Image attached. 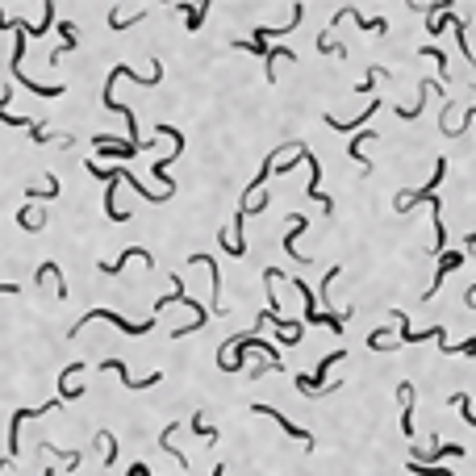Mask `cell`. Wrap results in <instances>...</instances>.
Masks as SVG:
<instances>
[{"instance_id": "cell-21", "label": "cell", "mask_w": 476, "mask_h": 476, "mask_svg": "<svg viewBox=\"0 0 476 476\" xmlns=\"http://www.w3.org/2000/svg\"><path fill=\"white\" fill-rule=\"evenodd\" d=\"M355 17H359V13H355ZM359 30H372V34H384V30H388V21H384V17H359Z\"/></svg>"}, {"instance_id": "cell-29", "label": "cell", "mask_w": 476, "mask_h": 476, "mask_svg": "<svg viewBox=\"0 0 476 476\" xmlns=\"http://www.w3.org/2000/svg\"><path fill=\"white\" fill-rule=\"evenodd\" d=\"M213 476H226V464H213Z\"/></svg>"}, {"instance_id": "cell-6", "label": "cell", "mask_w": 476, "mask_h": 476, "mask_svg": "<svg viewBox=\"0 0 476 476\" xmlns=\"http://www.w3.org/2000/svg\"><path fill=\"white\" fill-rule=\"evenodd\" d=\"M251 410H255V414H263V418H272V422H280V430H285V434H292L297 443H305V447H314V434H309V430H305V427H297V422H288V418H285V414H280V410H272V405H251Z\"/></svg>"}, {"instance_id": "cell-30", "label": "cell", "mask_w": 476, "mask_h": 476, "mask_svg": "<svg viewBox=\"0 0 476 476\" xmlns=\"http://www.w3.org/2000/svg\"><path fill=\"white\" fill-rule=\"evenodd\" d=\"M464 242H468V246H476V230H472V234H468V238H464Z\"/></svg>"}, {"instance_id": "cell-31", "label": "cell", "mask_w": 476, "mask_h": 476, "mask_svg": "<svg viewBox=\"0 0 476 476\" xmlns=\"http://www.w3.org/2000/svg\"><path fill=\"white\" fill-rule=\"evenodd\" d=\"M143 476H150V472H143Z\"/></svg>"}, {"instance_id": "cell-28", "label": "cell", "mask_w": 476, "mask_h": 476, "mask_svg": "<svg viewBox=\"0 0 476 476\" xmlns=\"http://www.w3.org/2000/svg\"><path fill=\"white\" fill-rule=\"evenodd\" d=\"M0 292H25L21 285H0Z\"/></svg>"}, {"instance_id": "cell-24", "label": "cell", "mask_w": 476, "mask_h": 476, "mask_svg": "<svg viewBox=\"0 0 476 476\" xmlns=\"http://www.w3.org/2000/svg\"><path fill=\"white\" fill-rule=\"evenodd\" d=\"M422 54H430V59L439 63V71H443V80H447V54H443V50H439V47H427V50H422Z\"/></svg>"}, {"instance_id": "cell-9", "label": "cell", "mask_w": 476, "mask_h": 476, "mask_svg": "<svg viewBox=\"0 0 476 476\" xmlns=\"http://www.w3.org/2000/svg\"><path fill=\"white\" fill-rule=\"evenodd\" d=\"M288 222H292V230H288V234H285V251H288V255H292V259H301V263H309V255H301V251H297V238H301V234H305V230H309V218H305V213H292Z\"/></svg>"}, {"instance_id": "cell-16", "label": "cell", "mask_w": 476, "mask_h": 476, "mask_svg": "<svg viewBox=\"0 0 476 476\" xmlns=\"http://www.w3.org/2000/svg\"><path fill=\"white\" fill-rule=\"evenodd\" d=\"M318 50H322V54H334V59H347V47H343V42H334L326 30L318 34Z\"/></svg>"}, {"instance_id": "cell-2", "label": "cell", "mask_w": 476, "mask_h": 476, "mask_svg": "<svg viewBox=\"0 0 476 476\" xmlns=\"http://www.w3.org/2000/svg\"><path fill=\"white\" fill-rule=\"evenodd\" d=\"M292 288L301 292V301H305V322H314V326H326V331L343 334V326H347V309L338 314V309H331V314H318V288H309L305 280H292Z\"/></svg>"}, {"instance_id": "cell-25", "label": "cell", "mask_w": 476, "mask_h": 476, "mask_svg": "<svg viewBox=\"0 0 476 476\" xmlns=\"http://www.w3.org/2000/svg\"><path fill=\"white\" fill-rule=\"evenodd\" d=\"M8 113V88H0V117Z\"/></svg>"}, {"instance_id": "cell-23", "label": "cell", "mask_w": 476, "mask_h": 476, "mask_svg": "<svg viewBox=\"0 0 476 476\" xmlns=\"http://www.w3.org/2000/svg\"><path fill=\"white\" fill-rule=\"evenodd\" d=\"M192 430H196V434H201L205 443H213V439H218V430L209 427V422H201V418H192Z\"/></svg>"}, {"instance_id": "cell-18", "label": "cell", "mask_w": 476, "mask_h": 476, "mask_svg": "<svg viewBox=\"0 0 476 476\" xmlns=\"http://www.w3.org/2000/svg\"><path fill=\"white\" fill-rule=\"evenodd\" d=\"M451 405H456V410L464 414V422L476 430V414H472V401H468V393H456V397H451Z\"/></svg>"}, {"instance_id": "cell-1", "label": "cell", "mask_w": 476, "mask_h": 476, "mask_svg": "<svg viewBox=\"0 0 476 476\" xmlns=\"http://www.w3.org/2000/svg\"><path fill=\"white\" fill-rule=\"evenodd\" d=\"M13 30H17V50H13V80H17V84H25V93L47 96V100H54V96H63V93H67L63 84H34V80L25 76V34H30V30H25V21H17Z\"/></svg>"}, {"instance_id": "cell-15", "label": "cell", "mask_w": 476, "mask_h": 476, "mask_svg": "<svg viewBox=\"0 0 476 476\" xmlns=\"http://www.w3.org/2000/svg\"><path fill=\"white\" fill-rule=\"evenodd\" d=\"M372 138H376V130H364L359 138H351V146H347V155H351V159L359 163V172H368V163H364V155H359V146H364V143H372Z\"/></svg>"}, {"instance_id": "cell-11", "label": "cell", "mask_w": 476, "mask_h": 476, "mask_svg": "<svg viewBox=\"0 0 476 476\" xmlns=\"http://www.w3.org/2000/svg\"><path fill=\"white\" fill-rule=\"evenodd\" d=\"M100 372H121L126 388H155V384H159V372H150L146 381H134V376L126 372V364H121V359H105V364H100Z\"/></svg>"}, {"instance_id": "cell-22", "label": "cell", "mask_w": 476, "mask_h": 476, "mask_svg": "<svg viewBox=\"0 0 476 476\" xmlns=\"http://www.w3.org/2000/svg\"><path fill=\"white\" fill-rule=\"evenodd\" d=\"M50 276H63V272H59V263H42V268L34 272V285H42V280H50Z\"/></svg>"}, {"instance_id": "cell-7", "label": "cell", "mask_w": 476, "mask_h": 476, "mask_svg": "<svg viewBox=\"0 0 476 476\" xmlns=\"http://www.w3.org/2000/svg\"><path fill=\"white\" fill-rule=\"evenodd\" d=\"M397 397H401V434L414 439V384L401 381L397 384Z\"/></svg>"}, {"instance_id": "cell-27", "label": "cell", "mask_w": 476, "mask_h": 476, "mask_svg": "<svg viewBox=\"0 0 476 476\" xmlns=\"http://www.w3.org/2000/svg\"><path fill=\"white\" fill-rule=\"evenodd\" d=\"M146 472V464H130V472H126V476H143Z\"/></svg>"}, {"instance_id": "cell-10", "label": "cell", "mask_w": 476, "mask_h": 476, "mask_svg": "<svg viewBox=\"0 0 476 476\" xmlns=\"http://www.w3.org/2000/svg\"><path fill=\"white\" fill-rule=\"evenodd\" d=\"M460 263H464V255H460V251H447V255L439 259V272H434V285H430L427 292H422V301H430V297H434V292L443 288V276H447V272H456Z\"/></svg>"}, {"instance_id": "cell-12", "label": "cell", "mask_w": 476, "mask_h": 476, "mask_svg": "<svg viewBox=\"0 0 476 476\" xmlns=\"http://www.w3.org/2000/svg\"><path fill=\"white\" fill-rule=\"evenodd\" d=\"M376 109H381V100H372V105H368V113H364V117H355V121H338V117H322V121H326L331 130H359V121H372V113H376Z\"/></svg>"}, {"instance_id": "cell-3", "label": "cell", "mask_w": 476, "mask_h": 476, "mask_svg": "<svg viewBox=\"0 0 476 476\" xmlns=\"http://www.w3.org/2000/svg\"><path fill=\"white\" fill-rule=\"evenodd\" d=\"M88 322H109V326H117V331H126V334H146L150 326H155V322H159V314H150L146 322H126V318H121V314H113V309H88V314H84V318L71 326V338L84 331Z\"/></svg>"}, {"instance_id": "cell-5", "label": "cell", "mask_w": 476, "mask_h": 476, "mask_svg": "<svg viewBox=\"0 0 476 476\" xmlns=\"http://www.w3.org/2000/svg\"><path fill=\"white\" fill-rule=\"evenodd\" d=\"M443 176H447V159H439V163H434V176H430L427 189H418V192H401V196L393 201V209H397V213H410L414 205H422V201H434V189L443 184Z\"/></svg>"}, {"instance_id": "cell-13", "label": "cell", "mask_w": 476, "mask_h": 476, "mask_svg": "<svg viewBox=\"0 0 476 476\" xmlns=\"http://www.w3.org/2000/svg\"><path fill=\"white\" fill-rule=\"evenodd\" d=\"M96 447L105 451V456H100L105 464H117V456H121V451H117V439H113L109 430H100V434H96Z\"/></svg>"}, {"instance_id": "cell-19", "label": "cell", "mask_w": 476, "mask_h": 476, "mask_svg": "<svg viewBox=\"0 0 476 476\" xmlns=\"http://www.w3.org/2000/svg\"><path fill=\"white\" fill-rule=\"evenodd\" d=\"M276 59H297V54H292L288 47H276V50H272V59L263 63V71H268V84H276Z\"/></svg>"}, {"instance_id": "cell-4", "label": "cell", "mask_w": 476, "mask_h": 476, "mask_svg": "<svg viewBox=\"0 0 476 476\" xmlns=\"http://www.w3.org/2000/svg\"><path fill=\"white\" fill-rule=\"evenodd\" d=\"M343 355H347V351H331V355H322V364H318V372H314V376H292V384H297L305 397H318V393H334V388H343V384H326V372H331Z\"/></svg>"}, {"instance_id": "cell-14", "label": "cell", "mask_w": 476, "mask_h": 476, "mask_svg": "<svg viewBox=\"0 0 476 476\" xmlns=\"http://www.w3.org/2000/svg\"><path fill=\"white\" fill-rule=\"evenodd\" d=\"M17 226H21V230H30V234H38V230L47 226V213H30V209H21V213H17Z\"/></svg>"}, {"instance_id": "cell-26", "label": "cell", "mask_w": 476, "mask_h": 476, "mask_svg": "<svg viewBox=\"0 0 476 476\" xmlns=\"http://www.w3.org/2000/svg\"><path fill=\"white\" fill-rule=\"evenodd\" d=\"M464 305H476V285L468 288V292H464Z\"/></svg>"}, {"instance_id": "cell-17", "label": "cell", "mask_w": 476, "mask_h": 476, "mask_svg": "<svg viewBox=\"0 0 476 476\" xmlns=\"http://www.w3.org/2000/svg\"><path fill=\"white\" fill-rule=\"evenodd\" d=\"M205 13H209V4H196V8L184 4V25H189V30H201V25H205Z\"/></svg>"}, {"instance_id": "cell-20", "label": "cell", "mask_w": 476, "mask_h": 476, "mask_svg": "<svg viewBox=\"0 0 476 476\" xmlns=\"http://www.w3.org/2000/svg\"><path fill=\"white\" fill-rule=\"evenodd\" d=\"M59 176H50V189H25V201H47V196H59Z\"/></svg>"}, {"instance_id": "cell-8", "label": "cell", "mask_w": 476, "mask_h": 476, "mask_svg": "<svg viewBox=\"0 0 476 476\" xmlns=\"http://www.w3.org/2000/svg\"><path fill=\"white\" fill-rule=\"evenodd\" d=\"M126 259H143L146 272H155V255H150V251H143V246H130V251H121V259H113V263H100V272H105V276H117V272L126 268Z\"/></svg>"}]
</instances>
